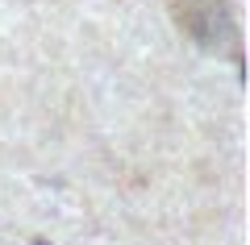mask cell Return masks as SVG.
I'll return each mask as SVG.
<instances>
[{
  "label": "cell",
  "instance_id": "cell-1",
  "mask_svg": "<svg viewBox=\"0 0 250 245\" xmlns=\"http://www.w3.org/2000/svg\"><path fill=\"white\" fill-rule=\"evenodd\" d=\"M175 21L200 46H221L233 38L229 0H175Z\"/></svg>",
  "mask_w": 250,
  "mask_h": 245
}]
</instances>
